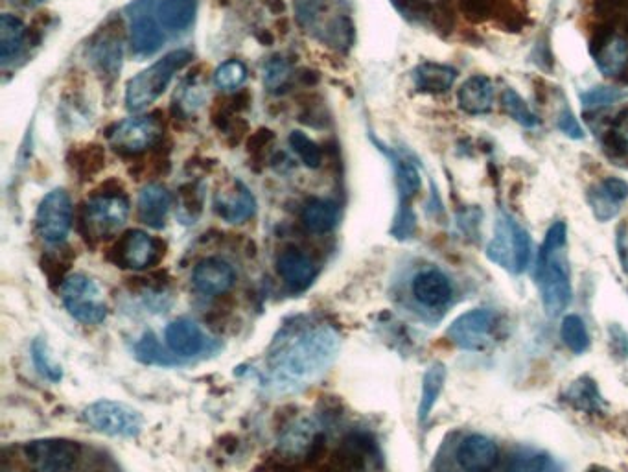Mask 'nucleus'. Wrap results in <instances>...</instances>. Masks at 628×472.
Segmentation results:
<instances>
[{
  "label": "nucleus",
  "mask_w": 628,
  "mask_h": 472,
  "mask_svg": "<svg viewBox=\"0 0 628 472\" xmlns=\"http://www.w3.org/2000/svg\"><path fill=\"white\" fill-rule=\"evenodd\" d=\"M339 332L315 316L284 321L266 351L260 384L275 395L299 393L325 375L338 358Z\"/></svg>",
  "instance_id": "obj_1"
},
{
  "label": "nucleus",
  "mask_w": 628,
  "mask_h": 472,
  "mask_svg": "<svg viewBox=\"0 0 628 472\" xmlns=\"http://www.w3.org/2000/svg\"><path fill=\"white\" fill-rule=\"evenodd\" d=\"M566 244H568L566 224L557 222L549 227L546 240L538 251L536 283L540 288L542 303L549 318H557L570 307L573 295Z\"/></svg>",
  "instance_id": "obj_2"
},
{
  "label": "nucleus",
  "mask_w": 628,
  "mask_h": 472,
  "mask_svg": "<svg viewBox=\"0 0 628 472\" xmlns=\"http://www.w3.org/2000/svg\"><path fill=\"white\" fill-rule=\"evenodd\" d=\"M295 12L304 30L330 47L352 43L354 28L349 15L341 12L339 0H295Z\"/></svg>",
  "instance_id": "obj_3"
},
{
  "label": "nucleus",
  "mask_w": 628,
  "mask_h": 472,
  "mask_svg": "<svg viewBox=\"0 0 628 472\" xmlns=\"http://www.w3.org/2000/svg\"><path fill=\"white\" fill-rule=\"evenodd\" d=\"M192 59V52L188 50H174L164 58L155 61L148 69L133 76L126 85V107L137 113L163 95L168 89L177 72L181 71Z\"/></svg>",
  "instance_id": "obj_4"
},
{
  "label": "nucleus",
  "mask_w": 628,
  "mask_h": 472,
  "mask_svg": "<svg viewBox=\"0 0 628 472\" xmlns=\"http://www.w3.org/2000/svg\"><path fill=\"white\" fill-rule=\"evenodd\" d=\"M487 259L505 272H525L531 260V238L522 225L509 214L501 213L494 236L487 246Z\"/></svg>",
  "instance_id": "obj_5"
},
{
  "label": "nucleus",
  "mask_w": 628,
  "mask_h": 472,
  "mask_svg": "<svg viewBox=\"0 0 628 472\" xmlns=\"http://www.w3.org/2000/svg\"><path fill=\"white\" fill-rule=\"evenodd\" d=\"M129 216V201L122 192H100L94 194L83 207V225L87 229L85 238L105 240L122 229Z\"/></svg>",
  "instance_id": "obj_6"
},
{
  "label": "nucleus",
  "mask_w": 628,
  "mask_h": 472,
  "mask_svg": "<svg viewBox=\"0 0 628 472\" xmlns=\"http://www.w3.org/2000/svg\"><path fill=\"white\" fill-rule=\"evenodd\" d=\"M61 301L70 316L85 325H98L107 318V305L100 286L83 273H74L61 284Z\"/></svg>",
  "instance_id": "obj_7"
},
{
  "label": "nucleus",
  "mask_w": 628,
  "mask_h": 472,
  "mask_svg": "<svg viewBox=\"0 0 628 472\" xmlns=\"http://www.w3.org/2000/svg\"><path fill=\"white\" fill-rule=\"evenodd\" d=\"M83 423L96 432L111 437H137L144 419L140 412L124 402L96 401L82 412Z\"/></svg>",
  "instance_id": "obj_8"
},
{
  "label": "nucleus",
  "mask_w": 628,
  "mask_h": 472,
  "mask_svg": "<svg viewBox=\"0 0 628 472\" xmlns=\"http://www.w3.org/2000/svg\"><path fill=\"white\" fill-rule=\"evenodd\" d=\"M24 458L34 472H70L82 458V445L72 439H35L23 447Z\"/></svg>",
  "instance_id": "obj_9"
},
{
  "label": "nucleus",
  "mask_w": 628,
  "mask_h": 472,
  "mask_svg": "<svg viewBox=\"0 0 628 472\" xmlns=\"http://www.w3.org/2000/svg\"><path fill=\"white\" fill-rule=\"evenodd\" d=\"M164 257V244L146 231L131 229L120 236L111 249V260L126 270L142 272L157 266Z\"/></svg>",
  "instance_id": "obj_10"
},
{
  "label": "nucleus",
  "mask_w": 628,
  "mask_h": 472,
  "mask_svg": "<svg viewBox=\"0 0 628 472\" xmlns=\"http://www.w3.org/2000/svg\"><path fill=\"white\" fill-rule=\"evenodd\" d=\"M39 236L50 246H61L72 227V201L67 190L54 189L41 200L35 214Z\"/></svg>",
  "instance_id": "obj_11"
},
{
  "label": "nucleus",
  "mask_w": 628,
  "mask_h": 472,
  "mask_svg": "<svg viewBox=\"0 0 628 472\" xmlns=\"http://www.w3.org/2000/svg\"><path fill=\"white\" fill-rule=\"evenodd\" d=\"M129 19L131 50L137 58L153 56L166 41L161 24L157 21L150 0H133L126 8Z\"/></svg>",
  "instance_id": "obj_12"
},
{
  "label": "nucleus",
  "mask_w": 628,
  "mask_h": 472,
  "mask_svg": "<svg viewBox=\"0 0 628 472\" xmlns=\"http://www.w3.org/2000/svg\"><path fill=\"white\" fill-rule=\"evenodd\" d=\"M161 139V124L155 117H131L118 122L109 133L111 146L122 154L137 155Z\"/></svg>",
  "instance_id": "obj_13"
},
{
  "label": "nucleus",
  "mask_w": 628,
  "mask_h": 472,
  "mask_svg": "<svg viewBox=\"0 0 628 472\" xmlns=\"http://www.w3.org/2000/svg\"><path fill=\"white\" fill-rule=\"evenodd\" d=\"M494 327V316L490 310L476 308L461 314L450 325L446 336L465 351H479L489 343L490 332Z\"/></svg>",
  "instance_id": "obj_14"
},
{
  "label": "nucleus",
  "mask_w": 628,
  "mask_h": 472,
  "mask_svg": "<svg viewBox=\"0 0 628 472\" xmlns=\"http://www.w3.org/2000/svg\"><path fill=\"white\" fill-rule=\"evenodd\" d=\"M321 434L319 425L312 417L297 419L282 430L279 437V454L290 460L303 461L308 465V454L314 449L315 441Z\"/></svg>",
  "instance_id": "obj_15"
},
{
  "label": "nucleus",
  "mask_w": 628,
  "mask_h": 472,
  "mask_svg": "<svg viewBox=\"0 0 628 472\" xmlns=\"http://www.w3.org/2000/svg\"><path fill=\"white\" fill-rule=\"evenodd\" d=\"M164 340L168 349L179 358H194L205 353L209 347L205 332L201 331L196 321L188 318L172 321L164 331Z\"/></svg>",
  "instance_id": "obj_16"
},
{
  "label": "nucleus",
  "mask_w": 628,
  "mask_h": 472,
  "mask_svg": "<svg viewBox=\"0 0 628 472\" xmlns=\"http://www.w3.org/2000/svg\"><path fill=\"white\" fill-rule=\"evenodd\" d=\"M214 211L229 224H244L256 213L253 192L242 181H234L229 189H223L214 198Z\"/></svg>",
  "instance_id": "obj_17"
},
{
  "label": "nucleus",
  "mask_w": 628,
  "mask_h": 472,
  "mask_svg": "<svg viewBox=\"0 0 628 472\" xmlns=\"http://www.w3.org/2000/svg\"><path fill=\"white\" fill-rule=\"evenodd\" d=\"M236 283L233 266L225 260L210 257L201 260L192 273V284L199 294L216 297L227 294Z\"/></svg>",
  "instance_id": "obj_18"
},
{
  "label": "nucleus",
  "mask_w": 628,
  "mask_h": 472,
  "mask_svg": "<svg viewBox=\"0 0 628 472\" xmlns=\"http://www.w3.org/2000/svg\"><path fill=\"white\" fill-rule=\"evenodd\" d=\"M595 65L606 78H621L628 71V39L619 34L597 37L592 47Z\"/></svg>",
  "instance_id": "obj_19"
},
{
  "label": "nucleus",
  "mask_w": 628,
  "mask_h": 472,
  "mask_svg": "<svg viewBox=\"0 0 628 472\" xmlns=\"http://www.w3.org/2000/svg\"><path fill=\"white\" fill-rule=\"evenodd\" d=\"M628 198V183L619 177H606L588 192V203L599 222H610L621 211V203Z\"/></svg>",
  "instance_id": "obj_20"
},
{
  "label": "nucleus",
  "mask_w": 628,
  "mask_h": 472,
  "mask_svg": "<svg viewBox=\"0 0 628 472\" xmlns=\"http://www.w3.org/2000/svg\"><path fill=\"white\" fill-rule=\"evenodd\" d=\"M413 295L422 307L441 308L450 303L454 288L450 279L439 270H424L413 279Z\"/></svg>",
  "instance_id": "obj_21"
},
{
  "label": "nucleus",
  "mask_w": 628,
  "mask_h": 472,
  "mask_svg": "<svg viewBox=\"0 0 628 472\" xmlns=\"http://www.w3.org/2000/svg\"><path fill=\"white\" fill-rule=\"evenodd\" d=\"M277 270H279L282 281L288 284L293 292L306 290L310 284L314 283L315 277L319 273L314 260L297 249H288L280 255L277 259Z\"/></svg>",
  "instance_id": "obj_22"
},
{
  "label": "nucleus",
  "mask_w": 628,
  "mask_h": 472,
  "mask_svg": "<svg viewBox=\"0 0 628 472\" xmlns=\"http://www.w3.org/2000/svg\"><path fill=\"white\" fill-rule=\"evenodd\" d=\"M164 34H179L190 28L196 17L198 0H150Z\"/></svg>",
  "instance_id": "obj_23"
},
{
  "label": "nucleus",
  "mask_w": 628,
  "mask_h": 472,
  "mask_svg": "<svg viewBox=\"0 0 628 472\" xmlns=\"http://www.w3.org/2000/svg\"><path fill=\"white\" fill-rule=\"evenodd\" d=\"M172 207V196L164 189L163 185L150 183L140 190L137 209H139L140 222L152 229H163L166 224V216Z\"/></svg>",
  "instance_id": "obj_24"
},
{
  "label": "nucleus",
  "mask_w": 628,
  "mask_h": 472,
  "mask_svg": "<svg viewBox=\"0 0 628 472\" xmlns=\"http://www.w3.org/2000/svg\"><path fill=\"white\" fill-rule=\"evenodd\" d=\"M457 102L466 115H487L494 106V83L483 74L470 76L461 85Z\"/></svg>",
  "instance_id": "obj_25"
},
{
  "label": "nucleus",
  "mask_w": 628,
  "mask_h": 472,
  "mask_svg": "<svg viewBox=\"0 0 628 472\" xmlns=\"http://www.w3.org/2000/svg\"><path fill=\"white\" fill-rule=\"evenodd\" d=\"M498 460V447L485 436L466 437L457 449V461L466 472H487Z\"/></svg>",
  "instance_id": "obj_26"
},
{
  "label": "nucleus",
  "mask_w": 628,
  "mask_h": 472,
  "mask_svg": "<svg viewBox=\"0 0 628 472\" xmlns=\"http://www.w3.org/2000/svg\"><path fill=\"white\" fill-rule=\"evenodd\" d=\"M411 76H413V83L420 93L442 95V93L452 89V85L457 80V71L450 65L426 61V63H420Z\"/></svg>",
  "instance_id": "obj_27"
},
{
  "label": "nucleus",
  "mask_w": 628,
  "mask_h": 472,
  "mask_svg": "<svg viewBox=\"0 0 628 472\" xmlns=\"http://www.w3.org/2000/svg\"><path fill=\"white\" fill-rule=\"evenodd\" d=\"M367 449L358 436H350L315 472H361L365 469Z\"/></svg>",
  "instance_id": "obj_28"
},
{
  "label": "nucleus",
  "mask_w": 628,
  "mask_h": 472,
  "mask_svg": "<svg viewBox=\"0 0 628 472\" xmlns=\"http://www.w3.org/2000/svg\"><path fill=\"white\" fill-rule=\"evenodd\" d=\"M301 220L304 227L312 233H319V235L330 233L338 225V205L334 201L323 200V198H312L304 203Z\"/></svg>",
  "instance_id": "obj_29"
},
{
  "label": "nucleus",
  "mask_w": 628,
  "mask_h": 472,
  "mask_svg": "<svg viewBox=\"0 0 628 472\" xmlns=\"http://www.w3.org/2000/svg\"><path fill=\"white\" fill-rule=\"evenodd\" d=\"M384 152L391 159L393 166H395L396 189H398V196H400V211H411L409 209V201L413 200L420 190L419 170L406 157L395 154V152H387V150H384Z\"/></svg>",
  "instance_id": "obj_30"
},
{
  "label": "nucleus",
  "mask_w": 628,
  "mask_h": 472,
  "mask_svg": "<svg viewBox=\"0 0 628 472\" xmlns=\"http://www.w3.org/2000/svg\"><path fill=\"white\" fill-rule=\"evenodd\" d=\"M26 26L15 15H0V59L2 63H10L24 47Z\"/></svg>",
  "instance_id": "obj_31"
},
{
  "label": "nucleus",
  "mask_w": 628,
  "mask_h": 472,
  "mask_svg": "<svg viewBox=\"0 0 628 472\" xmlns=\"http://www.w3.org/2000/svg\"><path fill=\"white\" fill-rule=\"evenodd\" d=\"M444 380H446V369L442 364H433L430 369L426 371L424 380H422V395H420L419 404V419L420 423H424L428 419L435 402L441 395L442 386H444Z\"/></svg>",
  "instance_id": "obj_32"
},
{
  "label": "nucleus",
  "mask_w": 628,
  "mask_h": 472,
  "mask_svg": "<svg viewBox=\"0 0 628 472\" xmlns=\"http://www.w3.org/2000/svg\"><path fill=\"white\" fill-rule=\"evenodd\" d=\"M501 106L505 109V113L516 120L518 124H522L524 128H536L540 126V118L536 117L533 109L527 106L522 96L518 95L514 89L507 87L501 95Z\"/></svg>",
  "instance_id": "obj_33"
},
{
  "label": "nucleus",
  "mask_w": 628,
  "mask_h": 472,
  "mask_svg": "<svg viewBox=\"0 0 628 472\" xmlns=\"http://www.w3.org/2000/svg\"><path fill=\"white\" fill-rule=\"evenodd\" d=\"M560 338H562V342L568 345V349H571L575 354H582L590 347L588 329H586L584 321L579 316H575V314L566 316L564 321H562Z\"/></svg>",
  "instance_id": "obj_34"
},
{
  "label": "nucleus",
  "mask_w": 628,
  "mask_h": 472,
  "mask_svg": "<svg viewBox=\"0 0 628 472\" xmlns=\"http://www.w3.org/2000/svg\"><path fill=\"white\" fill-rule=\"evenodd\" d=\"M94 63H98V67L104 72H109L111 76H115V72L120 69V59H122V45H120V37H104V41H100L98 45L93 47Z\"/></svg>",
  "instance_id": "obj_35"
},
{
  "label": "nucleus",
  "mask_w": 628,
  "mask_h": 472,
  "mask_svg": "<svg viewBox=\"0 0 628 472\" xmlns=\"http://www.w3.org/2000/svg\"><path fill=\"white\" fill-rule=\"evenodd\" d=\"M105 165V152L102 146H83L82 150H78L74 154V170L83 177V179H91L96 176Z\"/></svg>",
  "instance_id": "obj_36"
},
{
  "label": "nucleus",
  "mask_w": 628,
  "mask_h": 472,
  "mask_svg": "<svg viewBox=\"0 0 628 472\" xmlns=\"http://www.w3.org/2000/svg\"><path fill=\"white\" fill-rule=\"evenodd\" d=\"M290 146L293 154L301 159V163L308 168H319L323 163V152L317 142L306 137L303 131H291Z\"/></svg>",
  "instance_id": "obj_37"
},
{
  "label": "nucleus",
  "mask_w": 628,
  "mask_h": 472,
  "mask_svg": "<svg viewBox=\"0 0 628 472\" xmlns=\"http://www.w3.org/2000/svg\"><path fill=\"white\" fill-rule=\"evenodd\" d=\"M245 80H247V69H245L244 63L238 59L221 63L214 72V83L218 89H223V91H236L244 85Z\"/></svg>",
  "instance_id": "obj_38"
},
{
  "label": "nucleus",
  "mask_w": 628,
  "mask_h": 472,
  "mask_svg": "<svg viewBox=\"0 0 628 472\" xmlns=\"http://www.w3.org/2000/svg\"><path fill=\"white\" fill-rule=\"evenodd\" d=\"M32 360H34L37 371H39L43 377L48 378L50 382H59V380L63 378L61 366H58V364L54 362V358H52V354L48 351V345L45 340L37 338V340L32 343Z\"/></svg>",
  "instance_id": "obj_39"
},
{
  "label": "nucleus",
  "mask_w": 628,
  "mask_h": 472,
  "mask_svg": "<svg viewBox=\"0 0 628 472\" xmlns=\"http://www.w3.org/2000/svg\"><path fill=\"white\" fill-rule=\"evenodd\" d=\"M135 353H137L140 362H144V364H157V366L175 364V360H170L168 354H164L161 343L153 336V332H146L142 336V340L135 345Z\"/></svg>",
  "instance_id": "obj_40"
},
{
  "label": "nucleus",
  "mask_w": 628,
  "mask_h": 472,
  "mask_svg": "<svg viewBox=\"0 0 628 472\" xmlns=\"http://www.w3.org/2000/svg\"><path fill=\"white\" fill-rule=\"evenodd\" d=\"M623 98H627V91H621L616 87H592L586 93H582L581 102L586 109H601L612 106Z\"/></svg>",
  "instance_id": "obj_41"
},
{
  "label": "nucleus",
  "mask_w": 628,
  "mask_h": 472,
  "mask_svg": "<svg viewBox=\"0 0 628 472\" xmlns=\"http://www.w3.org/2000/svg\"><path fill=\"white\" fill-rule=\"evenodd\" d=\"M511 472H555V463L544 454H522L512 461Z\"/></svg>",
  "instance_id": "obj_42"
},
{
  "label": "nucleus",
  "mask_w": 628,
  "mask_h": 472,
  "mask_svg": "<svg viewBox=\"0 0 628 472\" xmlns=\"http://www.w3.org/2000/svg\"><path fill=\"white\" fill-rule=\"evenodd\" d=\"M608 148L619 154L628 155V109H623L612 122L608 133Z\"/></svg>",
  "instance_id": "obj_43"
},
{
  "label": "nucleus",
  "mask_w": 628,
  "mask_h": 472,
  "mask_svg": "<svg viewBox=\"0 0 628 472\" xmlns=\"http://www.w3.org/2000/svg\"><path fill=\"white\" fill-rule=\"evenodd\" d=\"M571 401L577 404V408L586 410V412H595L599 408V395L595 391L594 384L592 382H586L582 380L579 384L573 386V390L570 393Z\"/></svg>",
  "instance_id": "obj_44"
},
{
  "label": "nucleus",
  "mask_w": 628,
  "mask_h": 472,
  "mask_svg": "<svg viewBox=\"0 0 628 472\" xmlns=\"http://www.w3.org/2000/svg\"><path fill=\"white\" fill-rule=\"evenodd\" d=\"M290 65L282 58H275L269 61L266 71H264V82L271 91H279L290 80Z\"/></svg>",
  "instance_id": "obj_45"
},
{
  "label": "nucleus",
  "mask_w": 628,
  "mask_h": 472,
  "mask_svg": "<svg viewBox=\"0 0 628 472\" xmlns=\"http://www.w3.org/2000/svg\"><path fill=\"white\" fill-rule=\"evenodd\" d=\"M70 262L72 259H67L65 253H59L58 255H47L43 257V272L47 273L50 283H65V273L69 272Z\"/></svg>",
  "instance_id": "obj_46"
},
{
  "label": "nucleus",
  "mask_w": 628,
  "mask_h": 472,
  "mask_svg": "<svg viewBox=\"0 0 628 472\" xmlns=\"http://www.w3.org/2000/svg\"><path fill=\"white\" fill-rule=\"evenodd\" d=\"M557 126H559V130L562 131L566 137H570V139H575V141L584 139V130H582L579 120L571 113L570 107H564V109L560 111Z\"/></svg>",
  "instance_id": "obj_47"
},
{
  "label": "nucleus",
  "mask_w": 628,
  "mask_h": 472,
  "mask_svg": "<svg viewBox=\"0 0 628 472\" xmlns=\"http://www.w3.org/2000/svg\"><path fill=\"white\" fill-rule=\"evenodd\" d=\"M494 0H463V10L472 19H483L492 12Z\"/></svg>",
  "instance_id": "obj_48"
},
{
  "label": "nucleus",
  "mask_w": 628,
  "mask_h": 472,
  "mask_svg": "<svg viewBox=\"0 0 628 472\" xmlns=\"http://www.w3.org/2000/svg\"><path fill=\"white\" fill-rule=\"evenodd\" d=\"M393 4L404 15H411V17H420L428 13L426 0H393Z\"/></svg>",
  "instance_id": "obj_49"
},
{
  "label": "nucleus",
  "mask_w": 628,
  "mask_h": 472,
  "mask_svg": "<svg viewBox=\"0 0 628 472\" xmlns=\"http://www.w3.org/2000/svg\"><path fill=\"white\" fill-rule=\"evenodd\" d=\"M603 6L606 12L628 30V0H605Z\"/></svg>",
  "instance_id": "obj_50"
},
{
  "label": "nucleus",
  "mask_w": 628,
  "mask_h": 472,
  "mask_svg": "<svg viewBox=\"0 0 628 472\" xmlns=\"http://www.w3.org/2000/svg\"><path fill=\"white\" fill-rule=\"evenodd\" d=\"M13 2H17L21 6H35V4H41L43 0H13Z\"/></svg>",
  "instance_id": "obj_51"
}]
</instances>
